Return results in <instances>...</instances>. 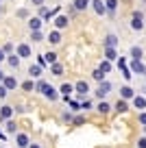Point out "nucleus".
<instances>
[{
    "mask_svg": "<svg viewBox=\"0 0 146 148\" xmlns=\"http://www.w3.org/2000/svg\"><path fill=\"white\" fill-rule=\"evenodd\" d=\"M131 28H133V31H142V28H144V15H142L140 11H135V13H133V18H131Z\"/></svg>",
    "mask_w": 146,
    "mask_h": 148,
    "instance_id": "obj_1",
    "label": "nucleus"
},
{
    "mask_svg": "<svg viewBox=\"0 0 146 148\" xmlns=\"http://www.w3.org/2000/svg\"><path fill=\"white\" fill-rule=\"evenodd\" d=\"M109 89H111V83H107V81H103V83L98 85V89H96V96H98V98H105L107 94H109Z\"/></svg>",
    "mask_w": 146,
    "mask_h": 148,
    "instance_id": "obj_2",
    "label": "nucleus"
},
{
    "mask_svg": "<svg viewBox=\"0 0 146 148\" xmlns=\"http://www.w3.org/2000/svg\"><path fill=\"white\" fill-rule=\"evenodd\" d=\"M92 5H94V11L98 15H105L107 13V5L103 2V0H92Z\"/></svg>",
    "mask_w": 146,
    "mask_h": 148,
    "instance_id": "obj_3",
    "label": "nucleus"
},
{
    "mask_svg": "<svg viewBox=\"0 0 146 148\" xmlns=\"http://www.w3.org/2000/svg\"><path fill=\"white\" fill-rule=\"evenodd\" d=\"M131 72L133 74H146V68L142 65V61H131Z\"/></svg>",
    "mask_w": 146,
    "mask_h": 148,
    "instance_id": "obj_4",
    "label": "nucleus"
},
{
    "mask_svg": "<svg viewBox=\"0 0 146 148\" xmlns=\"http://www.w3.org/2000/svg\"><path fill=\"white\" fill-rule=\"evenodd\" d=\"M13 116V107H0V120H9Z\"/></svg>",
    "mask_w": 146,
    "mask_h": 148,
    "instance_id": "obj_5",
    "label": "nucleus"
},
{
    "mask_svg": "<svg viewBox=\"0 0 146 148\" xmlns=\"http://www.w3.org/2000/svg\"><path fill=\"white\" fill-rule=\"evenodd\" d=\"M41 94H44L46 98H50V100H57V92H55V87H50L48 83H46V87H44V92H41Z\"/></svg>",
    "mask_w": 146,
    "mask_h": 148,
    "instance_id": "obj_6",
    "label": "nucleus"
},
{
    "mask_svg": "<svg viewBox=\"0 0 146 148\" xmlns=\"http://www.w3.org/2000/svg\"><path fill=\"white\" fill-rule=\"evenodd\" d=\"M120 96H122V100H129V98H135V96H133V87L124 85V87L120 89Z\"/></svg>",
    "mask_w": 146,
    "mask_h": 148,
    "instance_id": "obj_7",
    "label": "nucleus"
},
{
    "mask_svg": "<svg viewBox=\"0 0 146 148\" xmlns=\"http://www.w3.org/2000/svg\"><path fill=\"white\" fill-rule=\"evenodd\" d=\"M116 44H118V37H116L114 33H109V35L105 37V48H114Z\"/></svg>",
    "mask_w": 146,
    "mask_h": 148,
    "instance_id": "obj_8",
    "label": "nucleus"
},
{
    "mask_svg": "<svg viewBox=\"0 0 146 148\" xmlns=\"http://www.w3.org/2000/svg\"><path fill=\"white\" fill-rule=\"evenodd\" d=\"M142 55H144V52H142V48H140V46H133V48H131V57H133V61H142Z\"/></svg>",
    "mask_w": 146,
    "mask_h": 148,
    "instance_id": "obj_9",
    "label": "nucleus"
},
{
    "mask_svg": "<svg viewBox=\"0 0 146 148\" xmlns=\"http://www.w3.org/2000/svg\"><path fill=\"white\" fill-rule=\"evenodd\" d=\"M18 55L20 57H31V48H28L26 44H20L18 46Z\"/></svg>",
    "mask_w": 146,
    "mask_h": 148,
    "instance_id": "obj_10",
    "label": "nucleus"
},
{
    "mask_svg": "<svg viewBox=\"0 0 146 148\" xmlns=\"http://www.w3.org/2000/svg\"><path fill=\"white\" fill-rule=\"evenodd\" d=\"M74 89H76L79 94H87V92H90V87H87V83H85V81H79V83L74 85Z\"/></svg>",
    "mask_w": 146,
    "mask_h": 148,
    "instance_id": "obj_11",
    "label": "nucleus"
},
{
    "mask_svg": "<svg viewBox=\"0 0 146 148\" xmlns=\"http://www.w3.org/2000/svg\"><path fill=\"white\" fill-rule=\"evenodd\" d=\"M116 111H118V113H127V111H129L127 100H118V102H116Z\"/></svg>",
    "mask_w": 146,
    "mask_h": 148,
    "instance_id": "obj_12",
    "label": "nucleus"
},
{
    "mask_svg": "<svg viewBox=\"0 0 146 148\" xmlns=\"http://www.w3.org/2000/svg\"><path fill=\"white\" fill-rule=\"evenodd\" d=\"M133 105H135V109H146V98L135 96V98H133Z\"/></svg>",
    "mask_w": 146,
    "mask_h": 148,
    "instance_id": "obj_13",
    "label": "nucleus"
},
{
    "mask_svg": "<svg viewBox=\"0 0 146 148\" xmlns=\"http://www.w3.org/2000/svg\"><path fill=\"white\" fill-rule=\"evenodd\" d=\"M87 7H90V0H74V9L76 11H83Z\"/></svg>",
    "mask_w": 146,
    "mask_h": 148,
    "instance_id": "obj_14",
    "label": "nucleus"
},
{
    "mask_svg": "<svg viewBox=\"0 0 146 148\" xmlns=\"http://www.w3.org/2000/svg\"><path fill=\"white\" fill-rule=\"evenodd\" d=\"M5 87L7 89H15V87H18V81H15L13 76H7V79H5Z\"/></svg>",
    "mask_w": 146,
    "mask_h": 148,
    "instance_id": "obj_15",
    "label": "nucleus"
},
{
    "mask_svg": "<svg viewBox=\"0 0 146 148\" xmlns=\"http://www.w3.org/2000/svg\"><path fill=\"white\" fill-rule=\"evenodd\" d=\"M105 59H107V61L118 59V55H116V48H105Z\"/></svg>",
    "mask_w": 146,
    "mask_h": 148,
    "instance_id": "obj_16",
    "label": "nucleus"
},
{
    "mask_svg": "<svg viewBox=\"0 0 146 148\" xmlns=\"http://www.w3.org/2000/svg\"><path fill=\"white\" fill-rule=\"evenodd\" d=\"M96 109H98V113H103V116H105V113H109L111 107H109V102L103 100V102H98V107H96Z\"/></svg>",
    "mask_w": 146,
    "mask_h": 148,
    "instance_id": "obj_17",
    "label": "nucleus"
},
{
    "mask_svg": "<svg viewBox=\"0 0 146 148\" xmlns=\"http://www.w3.org/2000/svg\"><path fill=\"white\" fill-rule=\"evenodd\" d=\"M28 26H31V31H39V26H41V20H39V18H33V20H28Z\"/></svg>",
    "mask_w": 146,
    "mask_h": 148,
    "instance_id": "obj_18",
    "label": "nucleus"
},
{
    "mask_svg": "<svg viewBox=\"0 0 146 148\" xmlns=\"http://www.w3.org/2000/svg\"><path fill=\"white\" fill-rule=\"evenodd\" d=\"M55 26H57V28H65V26H68V18H63V15H59V18L55 20Z\"/></svg>",
    "mask_w": 146,
    "mask_h": 148,
    "instance_id": "obj_19",
    "label": "nucleus"
},
{
    "mask_svg": "<svg viewBox=\"0 0 146 148\" xmlns=\"http://www.w3.org/2000/svg\"><path fill=\"white\" fill-rule=\"evenodd\" d=\"M105 5H107V11L114 13V11L118 9V0H105Z\"/></svg>",
    "mask_w": 146,
    "mask_h": 148,
    "instance_id": "obj_20",
    "label": "nucleus"
},
{
    "mask_svg": "<svg viewBox=\"0 0 146 148\" xmlns=\"http://www.w3.org/2000/svg\"><path fill=\"white\" fill-rule=\"evenodd\" d=\"M18 146H20V148H26V146H28V137H26L24 133L18 135Z\"/></svg>",
    "mask_w": 146,
    "mask_h": 148,
    "instance_id": "obj_21",
    "label": "nucleus"
},
{
    "mask_svg": "<svg viewBox=\"0 0 146 148\" xmlns=\"http://www.w3.org/2000/svg\"><path fill=\"white\" fill-rule=\"evenodd\" d=\"M48 42H50V44H59V42H61V35H59L57 31H52L50 35H48Z\"/></svg>",
    "mask_w": 146,
    "mask_h": 148,
    "instance_id": "obj_22",
    "label": "nucleus"
},
{
    "mask_svg": "<svg viewBox=\"0 0 146 148\" xmlns=\"http://www.w3.org/2000/svg\"><path fill=\"white\" fill-rule=\"evenodd\" d=\"M72 85H70V83H63V85H61V94H63V96H70V94H72Z\"/></svg>",
    "mask_w": 146,
    "mask_h": 148,
    "instance_id": "obj_23",
    "label": "nucleus"
},
{
    "mask_svg": "<svg viewBox=\"0 0 146 148\" xmlns=\"http://www.w3.org/2000/svg\"><path fill=\"white\" fill-rule=\"evenodd\" d=\"M28 74H31V76H39L41 68H39V65H31V68H28Z\"/></svg>",
    "mask_w": 146,
    "mask_h": 148,
    "instance_id": "obj_24",
    "label": "nucleus"
},
{
    "mask_svg": "<svg viewBox=\"0 0 146 148\" xmlns=\"http://www.w3.org/2000/svg\"><path fill=\"white\" fill-rule=\"evenodd\" d=\"M92 76H94L96 81H101V83H103V79H105V72H103V70L98 68V70H94V74H92Z\"/></svg>",
    "mask_w": 146,
    "mask_h": 148,
    "instance_id": "obj_25",
    "label": "nucleus"
},
{
    "mask_svg": "<svg viewBox=\"0 0 146 148\" xmlns=\"http://www.w3.org/2000/svg\"><path fill=\"white\" fill-rule=\"evenodd\" d=\"M61 72H63V68H61L59 63H52V74H55V76H61Z\"/></svg>",
    "mask_w": 146,
    "mask_h": 148,
    "instance_id": "obj_26",
    "label": "nucleus"
},
{
    "mask_svg": "<svg viewBox=\"0 0 146 148\" xmlns=\"http://www.w3.org/2000/svg\"><path fill=\"white\" fill-rule=\"evenodd\" d=\"M9 65H11V68H18V65H20V59H18L15 55H11V57H9Z\"/></svg>",
    "mask_w": 146,
    "mask_h": 148,
    "instance_id": "obj_27",
    "label": "nucleus"
},
{
    "mask_svg": "<svg viewBox=\"0 0 146 148\" xmlns=\"http://www.w3.org/2000/svg\"><path fill=\"white\" fill-rule=\"evenodd\" d=\"M101 70H103V72L107 74V72H109V70H111V63H109V61L105 59V61H103V63H101Z\"/></svg>",
    "mask_w": 146,
    "mask_h": 148,
    "instance_id": "obj_28",
    "label": "nucleus"
},
{
    "mask_svg": "<svg viewBox=\"0 0 146 148\" xmlns=\"http://www.w3.org/2000/svg\"><path fill=\"white\" fill-rule=\"evenodd\" d=\"M31 39H33V42H41V39H44V37H41V33H39V31H33Z\"/></svg>",
    "mask_w": 146,
    "mask_h": 148,
    "instance_id": "obj_29",
    "label": "nucleus"
},
{
    "mask_svg": "<svg viewBox=\"0 0 146 148\" xmlns=\"http://www.w3.org/2000/svg\"><path fill=\"white\" fill-rule=\"evenodd\" d=\"M46 61H48V63H55V61H57V55H55V52H48V55H46Z\"/></svg>",
    "mask_w": 146,
    "mask_h": 148,
    "instance_id": "obj_30",
    "label": "nucleus"
},
{
    "mask_svg": "<svg viewBox=\"0 0 146 148\" xmlns=\"http://www.w3.org/2000/svg\"><path fill=\"white\" fill-rule=\"evenodd\" d=\"M7 131H9V133H15V122H7Z\"/></svg>",
    "mask_w": 146,
    "mask_h": 148,
    "instance_id": "obj_31",
    "label": "nucleus"
},
{
    "mask_svg": "<svg viewBox=\"0 0 146 148\" xmlns=\"http://www.w3.org/2000/svg\"><path fill=\"white\" fill-rule=\"evenodd\" d=\"M137 120H140L142 126H146V113H140V116H137Z\"/></svg>",
    "mask_w": 146,
    "mask_h": 148,
    "instance_id": "obj_32",
    "label": "nucleus"
},
{
    "mask_svg": "<svg viewBox=\"0 0 146 148\" xmlns=\"http://www.w3.org/2000/svg\"><path fill=\"white\" fill-rule=\"evenodd\" d=\"M137 148H146V137H140V139H137Z\"/></svg>",
    "mask_w": 146,
    "mask_h": 148,
    "instance_id": "obj_33",
    "label": "nucleus"
},
{
    "mask_svg": "<svg viewBox=\"0 0 146 148\" xmlns=\"http://www.w3.org/2000/svg\"><path fill=\"white\" fill-rule=\"evenodd\" d=\"M7 92H9V89H7L5 85H0V98H5V96H7Z\"/></svg>",
    "mask_w": 146,
    "mask_h": 148,
    "instance_id": "obj_34",
    "label": "nucleus"
},
{
    "mask_svg": "<svg viewBox=\"0 0 146 148\" xmlns=\"http://www.w3.org/2000/svg\"><path fill=\"white\" fill-rule=\"evenodd\" d=\"M46 63H48V61H46V57H39V61H37V65H39V68H44Z\"/></svg>",
    "mask_w": 146,
    "mask_h": 148,
    "instance_id": "obj_35",
    "label": "nucleus"
},
{
    "mask_svg": "<svg viewBox=\"0 0 146 148\" xmlns=\"http://www.w3.org/2000/svg\"><path fill=\"white\" fill-rule=\"evenodd\" d=\"M22 87H24V89H26V92H31V89H33V83H31V81H26V83H24V85H22Z\"/></svg>",
    "mask_w": 146,
    "mask_h": 148,
    "instance_id": "obj_36",
    "label": "nucleus"
},
{
    "mask_svg": "<svg viewBox=\"0 0 146 148\" xmlns=\"http://www.w3.org/2000/svg\"><path fill=\"white\" fill-rule=\"evenodd\" d=\"M118 68H120V70H124V68H127V61L120 59V61H118Z\"/></svg>",
    "mask_w": 146,
    "mask_h": 148,
    "instance_id": "obj_37",
    "label": "nucleus"
},
{
    "mask_svg": "<svg viewBox=\"0 0 146 148\" xmlns=\"http://www.w3.org/2000/svg\"><path fill=\"white\" fill-rule=\"evenodd\" d=\"M18 15H20V18H26L28 13H26V9H20V11H18Z\"/></svg>",
    "mask_w": 146,
    "mask_h": 148,
    "instance_id": "obj_38",
    "label": "nucleus"
},
{
    "mask_svg": "<svg viewBox=\"0 0 146 148\" xmlns=\"http://www.w3.org/2000/svg\"><path fill=\"white\" fill-rule=\"evenodd\" d=\"M90 107H92V102H90V100H85V102L81 105V109H90Z\"/></svg>",
    "mask_w": 146,
    "mask_h": 148,
    "instance_id": "obj_39",
    "label": "nucleus"
},
{
    "mask_svg": "<svg viewBox=\"0 0 146 148\" xmlns=\"http://www.w3.org/2000/svg\"><path fill=\"white\" fill-rule=\"evenodd\" d=\"M31 2H33L35 7H41V5H44V0H31Z\"/></svg>",
    "mask_w": 146,
    "mask_h": 148,
    "instance_id": "obj_40",
    "label": "nucleus"
},
{
    "mask_svg": "<svg viewBox=\"0 0 146 148\" xmlns=\"http://www.w3.org/2000/svg\"><path fill=\"white\" fill-rule=\"evenodd\" d=\"M0 61H5V50H0Z\"/></svg>",
    "mask_w": 146,
    "mask_h": 148,
    "instance_id": "obj_41",
    "label": "nucleus"
},
{
    "mask_svg": "<svg viewBox=\"0 0 146 148\" xmlns=\"http://www.w3.org/2000/svg\"><path fill=\"white\" fill-rule=\"evenodd\" d=\"M7 79V76H5V74H2V72H0V81H5Z\"/></svg>",
    "mask_w": 146,
    "mask_h": 148,
    "instance_id": "obj_42",
    "label": "nucleus"
},
{
    "mask_svg": "<svg viewBox=\"0 0 146 148\" xmlns=\"http://www.w3.org/2000/svg\"><path fill=\"white\" fill-rule=\"evenodd\" d=\"M31 148H39V146H37V144H31Z\"/></svg>",
    "mask_w": 146,
    "mask_h": 148,
    "instance_id": "obj_43",
    "label": "nucleus"
},
{
    "mask_svg": "<svg viewBox=\"0 0 146 148\" xmlns=\"http://www.w3.org/2000/svg\"><path fill=\"white\" fill-rule=\"evenodd\" d=\"M0 139H5V135H2V133H0Z\"/></svg>",
    "mask_w": 146,
    "mask_h": 148,
    "instance_id": "obj_44",
    "label": "nucleus"
}]
</instances>
